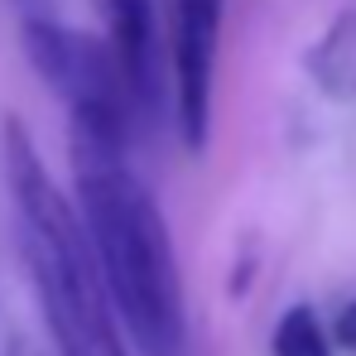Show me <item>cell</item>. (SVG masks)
Listing matches in <instances>:
<instances>
[{
  "instance_id": "6da1fadb",
  "label": "cell",
  "mask_w": 356,
  "mask_h": 356,
  "mask_svg": "<svg viewBox=\"0 0 356 356\" xmlns=\"http://www.w3.org/2000/svg\"><path fill=\"white\" fill-rule=\"evenodd\" d=\"M125 125L116 111H72L67 154L77 178L82 227L125 332L145 356H188L183 280L164 212L125 164Z\"/></svg>"
},
{
  "instance_id": "7a4b0ae2",
  "label": "cell",
  "mask_w": 356,
  "mask_h": 356,
  "mask_svg": "<svg viewBox=\"0 0 356 356\" xmlns=\"http://www.w3.org/2000/svg\"><path fill=\"white\" fill-rule=\"evenodd\" d=\"M5 178L19 217V255L58 356H125L120 313L102 280L92 236L15 116L5 120Z\"/></svg>"
},
{
  "instance_id": "3957f363",
  "label": "cell",
  "mask_w": 356,
  "mask_h": 356,
  "mask_svg": "<svg viewBox=\"0 0 356 356\" xmlns=\"http://www.w3.org/2000/svg\"><path fill=\"white\" fill-rule=\"evenodd\" d=\"M19 39H24V54L34 63V72L67 106V116L72 111H116V116L135 111L111 44H102L92 34H77L58 19H44V15H29Z\"/></svg>"
},
{
  "instance_id": "277c9868",
  "label": "cell",
  "mask_w": 356,
  "mask_h": 356,
  "mask_svg": "<svg viewBox=\"0 0 356 356\" xmlns=\"http://www.w3.org/2000/svg\"><path fill=\"white\" fill-rule=\"evenodd\" d=\"M174 19V116L188 154L207 149L212 135V77H217V34L222 0H169Z\"/></svg>"
},
{
  "instance_id": "5b68a950",
  "label": "cell",
  "mask_w": 356,
  "mask_h": 356,
  "mask_svg": "<svg viewBox=\"0 0 356 356\" xmlns=\"http://www.w3.org/2000/svg\"><path fill=\"white\" fill-rule=\"evenodd\" d=\"M102 15H106V44L120 63L135 116L159 120V111H164V58H159L154 0H102Z\"/></svg>"
},
{
  "instance_id": "8992f818",
  "label": "cell",
  "mask_w": 356,
  "mask_h": 356,
  "mask_svg": "<svg viewBox=\"0 0 356 356\" xmlns=\"http://www.w3.org/2000/svg\"><path fill=\"white\" fill-rule=\"evenodd\" d=\"M313 82L332 102H356V10H342L308 54Z\"/></svg>"
},
{
  "instance_id": "52a82bcc",
  "label": "cell",
  "mask_w": 356,
  "mask_h": 356,
  "mask_svg": "<svg viewBox=\"0 0 356 356\" xmlns=\"http://www.w3.org/2000/svg\"><path fill=\"white\" fill-rule=\"evenodd\" d=\"M275 356H332V342H327V332H323V323H318L313 308L294 303L280 318V327H275Z\"/></svg>"
},
{
  "instance_id": "ba28073f",
  "label": "cell",
  "mask_w": 356,
  "mask_h": 356,
  "mask_svg": "<svg viewBox=\"0 0 356 356\" xmlns=\"http://www.w3.org/2000/svg\"><path fill=\"white\" fill-rule=\"evenodd\" d=\"M332 337H337V347L342 352H352L356 356V298L337 313V327H332Z\"/></svg>"
},
{
  "instance_id": "9c48e42d",
  "label": "cell",
  "mask_w": 356,
  "mask_h": 356,
  "mask_svg": "<svg viewBox=\"0 0 356 356\" xmlns=\"http://www.w3.org/2000/svg\"><path fill=\"white\" fill-rule=\"evenodd\" d=\"M5 356H44V352H39L34 342H24V337H15V342H10V352H5Z\"/></svg>"
}]
</instances>
